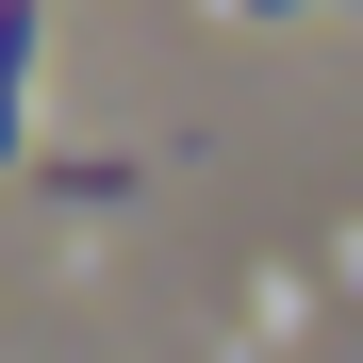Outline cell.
<instances>
[{"label":"cell","instance_id":"3957f363","mask_svg":"<svg viewBox=\"0 0 363 363\" xmlns=\"http://www.w3.org/2000/svg\"><path fill=\"white\" fill-rule=\"evenodd\" d=\"M248 17H297V0H248Z\"/></svg>","mask_w":363,"mask_h":363},{"label":"cell","instance_id":"6da1fadb","mask_svg":"<svg viewBox=\"0 0 363 363\" xmlns=\"http://www.w3.org/2000/svg\"><path fill=\"white\" fill-rule=\"evenodd\" d=\"M17 133H33V0H0V165H17Z\"/></svg>","mask_w":363,"mask_h":363},{"label":"cell","instance_id":"7a4b0ae2","mask_svg":"<svg viewBox=\"0 0 363 363\" xmlns=\"http://www.w3.org/2000/svg\"><path fill=\"white\" fill-rule=\"evenodd\" d=\"M50 199H83V215H99V199H133V149H67V165H50Z\"/></svg>","mask_w":363,"mask_h":363}]
</instances>
